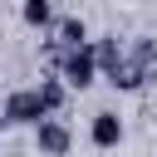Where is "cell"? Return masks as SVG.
I'll return each mask as SVG.
<instances>
[{
    "instance_id": "4",
    "label": "cell",
    "mask_w": 157,
    "mask_h": 157,
    "mask_svg": "<svg viewBox=\"0 0 157 157\" xmlns=\"http://www.w3.org/2000/svg\"><path fill=\"white\" fill-rule=\"evenodd\" d=\"M123 137H128V128H123V118H118L113 108H103V113L88 118V142H93L98 152H113Z\"/></svg>"
},
{
    "instance_id": "9",
    "label": "cell",
    "mask_w": 157,
    "mask_h": 157,
    "mask_svg": "<svg viewBox=\"0 0 157 157\" xmlns=\"http://www.w3.org/2000/svg\"><path fill=\"white\" fill-rule=\"evenodd\" d=\"M88 44H93V59H98V78H103V74H108V69L123 59V39H118V34H98V39H88Z\"/></svg>"
},
{
    "instance_id": "11",
    "label": "cell",
    "mask_w": 157,
    "mask_h": 157,
    "mask_svg": "<svg viewBox=\"0 0 157 157\" xmlns=\"http://www.w3.org/2000/svg\"><path fill=\"white\" fill-rule=\"evenodd\" d=\"M0 128H5V123H0Z\"/></svg>"
},
{
    "instance_id": "6",
    "label": "cell",
    "mask_w": 157,
    "mask_h": 157,
    "mask_svg": "<svg viewBox=\"0 0 157 157\" xmlns=\"http://www.w3.org/2000/svg\"><path fill=\"white\" fill-rule=\"evenodd\" d=\"M34 88H39V103H44V113H49V118H59V113H64V103H69V88L59 83V74L49 69V74H44Z\"/></svg>"
},
{
    "instance_id": "1",
    "label": "cell",
    "mask_w": 157,
    "mask_h": 157,
    "mask_svg": "<svg viewBox=\"0 0 157 157\" xmlns=\"http://www.w3.org/2000/svg\"><path fill=\"white\" fill-rule=\"evenodd\" d=\"M54 74H59V83H64L69 93H83V88H93V83H98V59H93V44L64 49V54L54 59Z\"/></svg>"
},
{
    "instance_id": "10",
    "label": "cell",
    "mask_w": 157,
    "mask_h": 157,
    "mask_svg": "<svg viewBox=\"0 0 157 157\" xmlns=\"http://www.w3.org/2000/svg\"><path fill=\"white\" fill-rule=\"evenodd\" d=\"M20 20H25L29 29H49V25H54V5H49V0H20Z\"/></svg>"
},
{
    "instance_id": "3",
    "label": "cell",
    "mask_w": 157,
    "mask_h": 157,
    "mask_svg": "<svg viewBox=\"0 0 157 157\" xmlns=\"http://www.w3.org/2000/svg\"><path fill=\"white\" fill-rule=\"evenodd\" d=\"M34 147H39V157H69L74 128H69L64 118H44V123L34 128Z\"/></svg>"
},
{
    "instance_id": "7",
    "label": "cell",
    "mask_w": 157,
    "mask_h": 157,
    "mask_svg": "<svg viewBox=\"0 0 157 157\" xmlns=\"http://www.w3.org/2000/svg\"><path fill=\"white\" fill-rule=\"evenodd\" d=\"M54 44H59V49H78V44H88V25H83L78 15L54 20Z\"/></svg>"
},
{
    "instance_id": "5",
    "label": "cell",
    "mask_w": 157,
    "mask_h": 157,
    "mask_svg": "<svg viewBox=\"0 0 157 157\" xmlns=\"http://www.w3.org/2000/svg\"><path fill=\"white\" fill-rule=\"evenodd\" d=\"M103 78H108L113 88H123V93H137V88H142V83L152 78V74H147V69H137V64H132V59L123 54V59H118V64H113V69H108Z\"/></svg>"
},
{
    "instance_id": "8",
    "label": "cell",
    "mask_w": 157,
    "mask_h": 157,
    "mask_svg": "<svg viewBox=\"0 0 157 157\" xmlns=\"http://www.w3.org/2000/svg\"><path fill=\"white\" fill-rule=\"evenodd\" d=\"M123 54H128L137 69H147V74L157 69V39H152V34H132V39L123 44Z\"/></svg>"
},
{
    "instance_id": "2",
    "label": "cell",
    "mask_w": 157,
    "mask_h": 157,
    "mask_svg": "<svg viewBox=\"0 0 157 157\" xmlns=\"http://www.w3.org/2000/svg\"><path fill=\"white\" fill-rule=\"evenodd\" d=\"M49 113L39 103V88H10L5 93V108H0V123L5 128H39Z\"/></svg>"
}]
</instances>
